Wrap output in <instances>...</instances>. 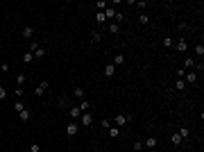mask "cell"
<instances>
[{
    "label": "cell",
    "instance_id": "cell-1",
    "mask_svg": "<svg viewBox=\"0 0 204 152\" xmlns=\"http://www.w3.org/2000/svg\"><path fill=\"white\" fill-rule=\"evenodd\" d=\"M132 114H127V116H113L111 118V123H113V125H116V127H125V125H127V123H132Z\"/></svg>",
    "mask_w": 204,
    "mask_h": 152
},
{
    "label": "cell",
    "instance_id": "cell-2",
    "mask_svg": "<svg viewBox=\"0 0 204 152\" xmlns=\"http://www.w3.org/2000/svg\"><path fill=\"white\" fill-rule=\"evenodd\" d=\"M30 52L34 57H39V59H41V57H46V48H43V46H36V43H30Z\"/></svg>",
    "mask_w": 204,
    "mask_h": 152
},
{
    "label": "cell",
    "instance_id": "cell-3",
    "mask_svg": "<svg viewBox=\"0 0 204 152\" xmlns=\"http://www.w3.org/2000/svg\"><path fill=\"white\" fill-rule=\"evenodd\" d=\"M91 123H93V116H91L88 111H84V114L80 116V125H82V127H91Z\"/></svg>",
    "mask_w": 204,
    "mask_h": 152
},
{
    "label": "cell",
    "instance_id": "cell-4",
    "mask_svg": "<svg viewBox=\"0 0 204 152\" xmlns=\"http://www.w3.org/2000/svg\"><path fill=\"white\" fill-rule=\"evenodd\" d=\"M77 132H80V125H77L75 120H70V123L66 125V134H68V136H75Z\"/></svg>",
    "mask_w": 204,
    "mask_h": 152
},
{
    "label": "cell",
    "instance_id": "cell-5",
    "mask_svg": "<svg viewBox=\"0 0 204 152\" xmlns=\"http://www.w3.org/2000/svg\"><path fill=\"white\" fill-rule=\"evenodd\" d=\"M46 91H48V80H41V82H39V86H36V89H34L36 98H39V96H43V93H46Z\"/></svg>",
    "mask_w": 204,
    "mask_h": 152
},
{
    "label": "cell",
    "instance_id": "cell-6",
    "mask_svg": "<svg viewBox=\"0 0 204 152\" xmlns=\"http://www.w3.org/2000/svg\"><path fill=\"white\" fill-rule=\"evenodd\" d=\"M184 82H186V84H195V82H197V73H195V71H186Z\"/></svg>",
    "mask_w": 204,
    "mask_h": 152
},
{
    "label": "cell",
    "instance_id": "cell-7",
    "mask_svg": "<svg viewBox=\"0 0 204 152\" xmlns=\"http://www.w3.org/2000/svg\"><path fill=\"white\" fill-rule=\"evenodd\" d=\"M175 48H177V52H186V48H188V43H186V39H179V41H175Z\"/></svg>",
    "mask_w": 204,
    "mask_h": 152
},
{
    "label": "cell",
    "instance_id": "cell-8",
    "mask_svg": "<svg viewBox=\"0 0 204 152\" xmlns=\"http://www.w3.org/2000/svg\"><path fill=\"white\" fill-rule=\"evenodd\" d=\"M20 34H23V39H32V36H34V27H32V25H25Z\"/></svg>",
    "mask_w": 204,
    "mask_h": 152
},
{
    "label": "cell",
    "instance_id": "cell-9",
    "mask_svg": "<svg viewBox=\"0 0 204 152\" xmlns=\"http://www.w3.org/2000/svg\"><path fill=\"white\" fill-rule=\"evenodd\" d=\"M195 64H197L195 59H190V57H186V59H184V66H182V68H186V71H193V68H195Z\"/></svg>",
    "mask_w": 204,
    "mask_h": 152
},
{
    "label": "cell",
    "instance_id": "cell-10",
    "mask_svg": "<svg viewBox=\"0 0 204 152\" xmlns=\"http://www.w3.org/2000/svg\"><path fill=\"white\" fill-rule=\"evenodd\" d=\"M104 18L111 23V20L116 18V9H113V7H107V9H104Z\"/></svg>",
    "mask_w": 204,
    "mask_h": 152
},
{
    "label": "cell",
    "instance_id": "cell-11",
    "mask_svg": "<svg viewBox=\"0 0 204 152\" xmlns=\"http://www.w3.org/2000/svg\"><path fill=\"white\" fill-rule=\"evenodd\" d=\"M32 118V114H30V109H23V111H18V120H23V123H27Z\"/></svg>",
    "mask_w": 204,
    "mask_h": 152
},
{
    "label": "cell",
    "instance_id": "cell-12",
    "mask_svg": "<svg viewBox=\"0 0 204 152\" xmlns=\"http://www.w3.org/2000/svg\"><path fill=\"white\" fill-rule=\"evenodd\" d=\"M111 64H113V66H122V64H125V55H122V52H118V55L113 57Z\"/></svg>",
    "mask_w": 204,
    "mask_h": 152
},
{
    "label": "cell",
    "instance_id": "cell-13",
    "mask_svg": "<svg viewBox=\"0 0 204 152\" xmlns=\"http://www.w3.org/2000/svg\"><path fill=\"white\" fill-rule=\"evenodd\" d=\"M120 127H116V125H111V127H109V136H111V138H118V136H120Z\"/></svg>",
    "mask_w": 204,
    "mask_h": 152
},
{
    "label": "cell",
    "instance_id": "cell-14",
    "mask_svg": "<svg viewBox=\"0 0 204 152\" xmlns=\"http://www.w3.org/2000/svg\"><path fill=\"white\" fill-rule=\"evenodd\" d=\"M104 75L113 77V75H116V66H113V64H107V66H104Z\"/></svg>",
    "mask_w": 204,
    "mask_h": 152
},
{
    "label": "cell",
    "instance_id": "cell-15",
    "mask_svg": "<svg viewBox=\"0 0 204 152\" xmlns=\"http://www.w3.org/2000/svg\"><path fill=\"white\" fill-rule=\"evenodd\" d=\"M145 147H148V150H152V147H157V138H154V136L145 138Z\"/></svg>",
    "mask_w": 204,
    "mask_h": 152
},
{
    "label": "cell",
    "instance_id": "cell-16",
    "mask_svg": "<svg viewBox=\"0 0 204 152\" xmlns=\"http://www.w3.org/2000/svg\"><path fill=\"white\" fill-rule=\"evenodd\" d=\"M77 107H80V109H82V114H84V111H88V109H91V102H88V100H82Z\"/></svg>",
    "mask_w": 204,
    "mask_h": 152
},
{
    "label": "cell",
    "instance_id": "cell-17",
    "mask_svg": "<svg viewBox=\"0 0 204 152\" xmlns=\"http://www.w3.org/2000/svg\"><path fill=\"white\" fill-rule=\"evenodd\" d=\"M70 116H73V120H75V118H80V116H82V109H80V107H70Z\"/></svg>",
    "mask_w": 204,
    "mask_h": 152
},
{
    "label": "cell",
    "instance_id": "cell-18",
    "mask_svg": "<svg viewBox=\"0 0 204 152\" xmlns=\"http://www.w3.org/2000/svg\"><path fill=\"white\" fill-rule=\"evenodd\" d=\"M73 96H75V98H82V100H84V86H77L75 91H73Z\"/></svg>",
    "mask_w": 204,
    "mask_h": 152
},
{
    "label": "cell",
    "instance_id": "cell-19",
    "mask_svg": "<svg viewBox=\"0 0 204 152\" xmlns=\"http://www.w3.org/2000/svg\"><path fill=\"white\" fill-rule=\"evenodd\" d=\"M186 86H188V84H186L184 80H177V82H175V89H177V91H184Z\"/></svg>",
    "mask_w": 204,
    "mask_h": 152
},
{
    "label": "cell",
    "instance_id": "cell-20",
    "mask_svg": "<svg viewBox=\"0 0 204 152\" xmlns=\"http://www.w3.org/2000/svg\"><path fill=\"white\" fill-rule=\"evenodd\" d=\"M195 55H197L200 59L204 57V46H202V43H197V46H195Z\"/></svg>",
    "mask_w": 204,
    "mask_h": 152
},
{
    "label": "cell",
    "instance_id": "cell-21",
    "mask_svg": "<svg viewBox=\"0 0 204 152\" xmlns=\"http://www.w3.org/2000/svg\"><path fill=\"white\" fill-rule=\"evenodd\" d=\"M177 134H179V136H182V138H188V136H190V132H188V127H182V129H179Z\"/></svg>",
    "mask_w": 204,
    "mask_h": 152
},
{
    "label": "cell",
    "instance_id": "cell-22",
    "mask_svg": "<svg viewBox=\"0 0 204 152\" xmlns=\"http://www.w3.org/2000/svg\"><path fill=\"white\" fill-rule=\"evenodd\" d=\"M109 32H111V34H118V32H120V25H116V23H109Z\"/></svg>",
    "mask_w": 204,
    "mask_h": 152
},
{
    "label": "cell",
    "instance_id": "cell-23",
    "mask_svg": "<svg viewBox=\"0 0 204 152\" xmlns=\"http://www.w3.org/2000/svg\"><path fill=\"white\" fill-rule=\"evenodd\" d=\"M170 143H172V145H179V143H182V136H179V134H172V136H170Z\"/></svg>",
    "mask_w": 204,
    "mask_h": 152
},
{
    "label": "cell",
    "instance_id": "cell-24",
    "mask_svg": "<svg viewBox=\"0 0 204 152\" xmlns=\"http://www.w3.org/2000/svg\"><path fill=\"white\" fill-rule=\"evenodd\" d=\"M23 109H25V105H23L20 100H16V105H14V111L18 114V111H23Z\"/></svg>",
    "mask_w": 204,
    "mask_h": 152
},
{
    "label": "cell",
    "instance_id": "cell-25",
    "mask_svg": "<svg viewBox=\"0 0 204 152\" xmlns=\"http://www.w3.org/2000/svg\"><path fill=\"white\" fill-rule=\"evenodd\" d=\"M95 7H98V11H104V9H107V2H104V0H100V2H95Z\"/></svg>",
    "mask_w": 204,
    "mask_h": 152
},
{
    "label": "cell",
    "instance_id": "cell-26",
    "mask_svg": "<svg viewBox=\"0 0 204 152\" xmlns=\"http://www.w3.org/2000/svg\"><path fill=\"white\" fill-rule=\"evenodd\" d=\"M95 20H98V23H107V18H104V11H98V14H95Z\"/></svg>",
    "mask_w": 204,
    "mask_h": 152
},
{
    "label": "cell",
    "instance_id": "cell-27",
    "mask_svg": "<svg viewBox=\"0 0 204 152\" xmlns=\"http://www.w3.org/2000/svg\"><path fill=\"white\" fill-rule=\"evenodd\" d=\"M23 61H27V64H30V61H34V55H32V52L27 50L25 55H23Z\"/></svg>",
    "mask_w": 204,
    "mask_h": 152
},
{
    "label": "cell",
    "instance_id": "cell-28",
    "mask_svg": "<svg viewBox=\"0 0 204 152\" xmlns=\"http://www.w3.org/2000/svg\"><path fill=\"white\" fill-rule=\"evenodd\" d=\"M122 18H125V16H122V11H116V18H113V20H116V25H120Z\"/></svg>",
    "mask_w": 204,
    "mask_h": 152
},
{
    "label": "cell",
    "instance_id": "cell-29",
    "mask_svg": "<svg viewBox=\"0 0 204 152\" xmlns=\"http://www.w3.org/2000/svg\"><path fill=\"white\" fill-rule=\"evenodd\" d=\"M163 46H166V48H170V46H175V41L170 39V36H166V39H163Z\"/></svg>",
    "mask_w": 204,
    "mask_h": 152
},
{
    "label": "cell",
    "instance_id": "cell-30",
    "mask_svg": "<svg viewBox=\"0 0 204 152\" xmlns=\"http://www.w3.org/2000/svg\"><path fill=\"white\" fill-rule=\"evenodd\" d=\"M138 20H141L143 25H148V23H150V18H148V14H141V16H138Z\"/></svg>",
    "mask_w": 204,
    "mask_h": 152
},
{
    "label": "cell",
    "instance_id": "cell-31",
    "mask_svg": "<svg viewBox=\"0 0 204 152\" xmlns=\"http://www.w3.org/2000/svg\"><path fill=\"white\" fill-rule=\"evenodd\" d=\"M111 125H113V123H111V118H104V120H102V127H104V129H109Z\"/></svg>",
    "mask_w": 204,
    "mask_h": 152
},
{
    "label": "cell",
    "instance_id": "cell-32",
    "mask_svg": "<svg viewBox=\"0 0 204 152\" xmlns=\"http://www.w3.org/2000/svg\"><path fill=\"white\" fill-rule=\"evenodd\" d=\"M23 84H25V75H18L16 77V86H23Z\"/></svg>",
    "mask_w": 204,
    "mask_h": 152
},
{
    "label": "cell",
    "instance_id": "cell-33",
    "mask_svg": "<svg viewBox=\"0 0 204 152\" xmlns=\"http://www.w3.org/2000/svg\"><path fill=\"white\" fill-rule=\"evenodd\" d=\"M134 150H136V152H143V143L136 141V143H134Z\"/></svg>",
    "mask_w": 204,
    "mask_h": 152
},
{
    "label": "cell",
    "instance_id": "cell-34",
    "mask_svg": "<svg viewBox=\"0 0 204 152\" xmlns=\"http://www.w3.org/2000/svg\"><path fill=\"white\" fill-rule=\"evenodd\" d=\"M5 98H7V89H5V86H0V100H5Z\"/></svg>",
    "mask_w": 204,
    "mask_h": 152
},
{
    "label": "cell",
    "instance_id": "cell-35",
    "mask_svg": "<svg viewBox=\"0 0 204 152\" xmlns=\"http://www.w3.org/2000/svg\"><path fill=\"white\" fill-rule=\"evenodd\" d=\"M30 152H43V150H41V147L36 145V143H32V145H30Z\"/></svg>",
    "mask_w": 204,
    "mask_h": 152
},
{
    "label": "cell",
    "instance_id": "cell-36",
    "mask_svg": "<svg viewBox=\"0 0 204 152\" xmlns=\"http://www.w3.org/2000/svg\"><path fill=\"white\" fill-rule=\"evenodd\" d=\"M91 39H93V43H98V41H100V39H102V36H100V34H98V32H93V34H91Z\"/></svg>",
    "mask_w": 204,
    "mask_h": 152
},
{
    "label": "cell",
    "instance_id": "cell-37",
    "mask_svg": "<svg viewBox=\"0 0 204 152\" xmlns=\"http://www.w3.org/2000/svg\"><path fill=\"white\" fill-rule=\"evenodd\" d=\"M59 107H68V100H66V98H64V96L59 98Z\"/></svg>",
    "mask_w": 204,
    "mask_h": 152
},
{
    "label": "cell",
    "instance_id": "cell-38",
    "mask_svg": "<svg viewBox=\"0 0 204 152\" xmlns=\"http://www.w3.org/2000/svg\"><path fill=\"white\" fill-rule=\"evenodd\" d=\"M16 98H23V86H16Z\"/></svg>",
    "mask_w": 204,
    "mask_h": 152
},
{
    "label": "cell",
    "instance_id": "cell-39",
    "mask_svg": "<svg viewBox=\"0 0 204 152\" xmlns=\"http://www.w3.org/2000/svg\"><path fill=\"white\" fill-rule=\"evenodd\" d=\"M145 152H148V150H145Z\"/></svg>",
    "mask_w": 204,
    "mask_h": 152
}]
</instances>
